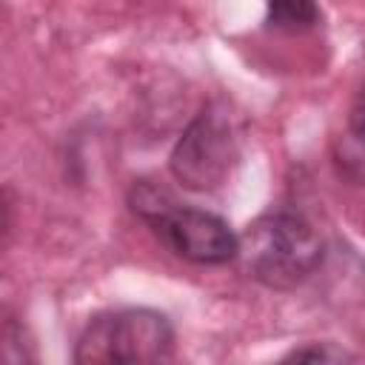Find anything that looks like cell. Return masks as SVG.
I'll return each instance as SVG.
<instances>
[{
    "label": "cell",
    "instance_id": "cell-1",
    "mask_svg": "<svg viewBox=\"0 0 365 365\" xmlns=\"http://www.w3.org/2000/svg\"><path fill=\"white\" fill-rule=\"evenodd\" d=\"M131 211L180 259L197 265H225L240 257V237L211 211L177 202L157 182L140 180L128 191Z\"/></svg>",
    "mask_w": 365,
    "mask_h": 365
},
{
    "label": "cell",
    "instance_id": "cell-2",
    "mask_svg": "<svg viewBox=\"0 0 365 365\" xmlns=\"http://www.w3.org/2000/svg\"><path fill=\"white\" fill-rule=\"evenodd\" d=\"M240 254L257 282L288 291L319 268L322 240L302 214L279 208L248 225L245 237L240 240Z\"/></svg>",
    "mask_w": 365,
    "mask_h": 365
},
{
    "label": "cell",
    "instance_id": "cell-3",
    "mask_svg": "<svg viewBox=\"0 0 365 365\" xmlns=\"http://www.w3.org/2000/svg\"><path fill=\"white\" fill-rule=\"evenodd\" d=\"M174 328L151 308H117L88 319L74 342V365H168Z\"/></svg>",
    "mask_w": 365,
    "mask_h": 365
},
{
    "label": "cell",
    "instance_id": "cell-4",
    "mask_svg": "<svg viewBox=\"0 0 365 365\" xmlns=\"http://www.w3.org/2000/svg\"><path fill=\"white\" fill-rule=\"evenodd\" d=\"M240 160V123L225 103H208L177 140L168 168L188 191L220 188Z\"/></svg>",
    "mask_w": 365,
    "mask_h": 365
},
{
    "label": "cell",
    "instance_id": "cell-5",
    "mask_svg": "<svg viewBox=\"0 0 365 365\" xmlns=\"http://www.w3.org/2000/svg\"><path fill=\"white\" fill-rule=\"evenodd\" d=\"M331 157L339 177L365 182V77L354 91L342 128L331 140Z\"/></svg>",
    "mask_w": 365,
    "mask_h": 365
},
{
    "label": "cell",
    "instance_id": "cell-6",
    "mask_svg": "<svg viewBox=\"0 0 365 365\" xmlns=\"http://www.w3.org/2000/svg\"><path fill=\"white\" fill-rule=\"evenodd\" d=\"M322 11L314 3H302V0H291V3H271L265 9V23L271 29L279 31H305L314 29L319 23Z\"/></svg>",
    "mask_w": 365,
    "mask_h": 365
},
{
    "label": "cell",
    "instance_id": "cell-7",
    "mask_svg": "<svg viewBox=\"0 0 365 365\" xmlns=\"http://www.w3.org/2000/svg\"><path fill=\"white\" fill-rule=\"evenodd\" d=\"M277 365H356L354 356L334 342H308L294 348L288 356H282Z\"/></svg>",
    "mask_w": 365,
    "mask_h": 365
}]
</instances>
